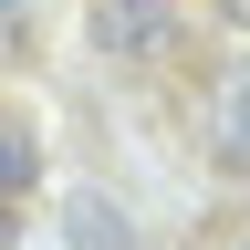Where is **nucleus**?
<instances>
[{
    "label": "nucleus",
    "mask_w": 250,
    "mask_h": 250,
    "mask_svg": "<svg viewBox=\"0 0 250 250\" xmlns=\"http://www.w3.org/2000/svg\"><path fill=\"white\" fill-rule=\"evenodd\" d=\"M31 188H42V136H31V115H11L0 125V198L31 208Z\"/></svg>",
    "instance_id": "7ed1b4c3"
},
{
    "label": "nucleus",
    "mask_w": 250,
    "mask_h": 250,
    "mask_svg": "<svg viewBox=\"0 0 250 250\" xmlns=\"http://www.w3.org/2000/svg\"><path fill=\"white\" fill-rule=\"evenodd\" d=\"M62 219H73V250H136V229H125L115 198H73Z\"/></svg>",
    "instance_id": "20e7f679"
},
{
    "label": "nucleus",
    "mask_w": 250,
    "mask_h": 250,
    "mask_svg": "<svg viewBox=\"0 0 250 250\" xmlns=\"http://www.w3.org/2000/svg\"><path fill=\"white\" fill-rule=\"evenodd\" d=\"M208 167L219 177H250V73H229L208 94Z\"/></svg>",
    "instance_id": "f257e3e1"
},
{
    "label": "nucleus",
    "mask_w": 250,
    "mask_h": 250,
    "mask_svg": "<svg viewBox=\"0 0 250 250\" xmlns=\"http://www.w3.org/2000/svg\"><path fill=\"white\" fill-rule=\"evenodd\" d=\"M156 11H167V0H156Z\"/></svg>",
    "instance_id": "423d86ee"
},
{
    "label": "nucleus",
    "mask_w": 250,
    "mask_h": 250,
    "mask_svg": "<svg viewBox=\"0 0 250 250\" xmlns=\"http://www.w3.org/2000/svg\"><path fill=\"white\" fill-rule=\"evenodd\" d=\"M219 31H229V42H250V0H219Z\"/></svg>",
    "instance_id": "39448f33"
},
{
    "label": "nucleus",
    "mask_w": 250,
    "mask_h": 250,
    "mask_svg": "<svg viewBox=\"0 0 250 250\" xmlns=\"http://www.w3.org/2000/svg\"><path fill=\"white\" fill-rule=\"evenodd\" d=\"M167 42V11H156V0H94V52H156Z\"/></svg>",
    "instance_id": "f03ea898"
}]
</instances>
